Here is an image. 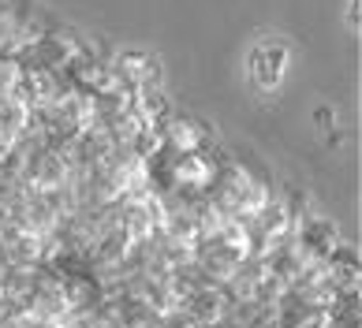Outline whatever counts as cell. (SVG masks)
Wrapping results in <instances>:
<instances>
[{
	"mask_svg": "<svg viewBox=\"0 0 362 328\" xmlns=\"http://www.w3.org/2000/svg\"><path fill=\"white\" fill-rule=\"evenodd\" d=\"M288 64H291V49L288 41L280 37H265L250 49V60H247V71H250V82L258 90H276L288 75Z\"/></svg>",
	"mask_w": 362,
	"mask_h": 328,
	"instance_id": "1",
	"label": "cell"
},
{
	"mask_svg": "<svg viewBox=\"0 0 362 328\" xmlns=\"http://www.w3.org/2000/svg\"><path fill=\"white\" fill-rule=\"evenodd\" d=\"M116 71L124 75V78H131V82H160V64L150 57V52H119L116 57Z\"/></svg>",
	"mask_w": 362,
	"mask_h": 328,
	"instance_id": "2",
	"label": "cell"
},
{
	"mask_svg": "<svg viewBox=\"0 0 362 328\" xmlns=\"http://www.w3.org/2000/svg\"><path fill=\"white\" fill-rule=\"evenodd\" d=\"M347 30H358V0L347 4Z\"/></svg>",
	"mask_w": 362,
	"mask_h": 328,
	"instance_id": "3",
	"label": "cell"
}]
</instances>
